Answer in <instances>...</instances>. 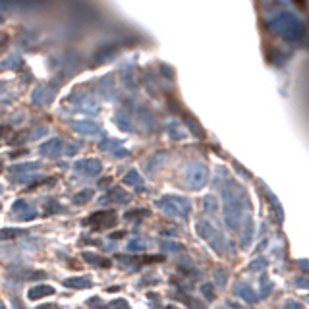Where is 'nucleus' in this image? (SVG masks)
Masks as SVG:
<instances>
[{
  "label": "nucleus",
  "instance_id": "nucleus-14",
  "mask_svg": "<svg viewBox=\"0 0 309 309\" xmlns=\"http://www.w3.org/2000/svg\"><path fill=\"white\" fill-rule=\"evenodd\" d=\"M124 184L126 185H133V187H139V185H143V178L139 176L137 170H129L126 176H124Z\"/></svg>",
  "mask_w": 309,
  "mask_h": 309
},
{
  "label": "nucleus",
  "instance_id": "nucleus-19",
  "mask_svg": "<svg viewBox=\"0 0 309 309\" xmlns=\"http://www.w3.org/2000/svg\"><path fill=\"white\" fill-rule=\"evenodd\" d=\"M201 290H203L205 298H207L209 302H211V300H215V292H213V286H211V284H203V288H201Z\"/></svg>",
  "mask_w": 309,
  "mask_h": 309
},
{
  "label": "nucleus",
  "instance_id": "nucleus-8",
  "mask_svg": "<svg viewBox=\"0 0 309 309\" xmlns=\"http://www.w3.org/2000/svg\"><path fill=\"white\" fill-rule=\"evenodd\" d=\"M55 294V288L53 286H47V284H41V286H33L31 290L27 292V298L29 300H41V298H47V296H53Z\"/></svg>",
  "mask_w": 309,
  "mask_h": 309
},
{
  "label": "nucleus",
  "instance_id": "nucleus-7",
  "mask_svg": "<svg viewBox=\"0 0 309 309\" xmlns=\"http://www.w3.org/2000/svg\"><path fill=\"white\" fill-rule=\"evenodd\" d=\"M101 168H103L101 161H95V159H83V161H77L75 163V170L81 172V174H87V176L99 174Z\"/></svg>",
  "mask_w": 309,
  "mask_h": 309
},
{
  "label": "nucleus",
  "instance_id": "nucleus-10",
  "mask_svg": "<svg viewBox=\"0 0 309 309\" xmlns=\"http://www.w3.org/2000/svg\"><path fill=\"white\" fill-rule=\"evenodd\" d=\"M64 286H68V288H89L91 286V280L89 278H83V276L68 278V280H64Z\"/></svg>",
  "mask_w": 309,
  "mask_h": 309
},
{
  "label": "nucleus",
  "instance_id": "nucleus-20",
  "mask_svg": "<svg viewBox=\"0 0 309 309\" xmlns=\"http://www.w3.org/2000/svg\"><path fill=\"white\" fill-rule=\"evenodd\" d=\"M110 308L112 309H129L126 300H114L112 304H110Z\"/></svg>",
  "mask_w": 309,
  "mask_h": 309
},
{
  "label": "nucleus",
  "instance_id": "nucleus-11",
  "mask_svg": "<svg viewBox=\"0 0 309 309\" xmlns=\"http://www.w3.org/2000/svg\"><path fill=\"white\" fill-rule=\"evenodd\" d=\"M107 201H127V193L124 189H120V187H114L110 193H107L101 199V203H107Z\"/></svg>",
  "mask_w": 309,
  "mask_h": 309
},
{
  "label": "nucleus",
  "instance_id": "nucleus-4",
  "mask_svg": "<svg viewBox=\"0 0 309 309\" xmlns=\"http://www.w3.org/2000/svg\"><path fill=\"white\" fill-rule=\"evenodd\" d=\"M197 232H199V236L203 238L205 242H209L217 251L220 249V247H218V242H222V238L218 234V230H215L209 222H199V224H197Z\"/></svg>",
  "mask_w": 309,
  "mask_h": 309
},
{
  "label": "nucleus",
  "instance_id": "nucleus-15",
  "mask_svg": "<svg viewBox=\"0 0 309 309\" xmlns=\"http://www.w3.org/2000/svg\"><path fill=\"white\" fill-rule=\"evenodd\" d=\"M25 234V230H18V228H4L0 230V240H10V238H18Z\"/></svg>",
  "mask_w": 309,
  "mask_h": 309
},
{
  "label": "nucleus",
  "instance_id": "nucleus-9",
  "mask_svg": "<svg viewBox=\"0 0 309 309\" xmlns=\"http://www.w3.org/2000/svg\"><path fill=\"white\" fill-rule=\"evenodd\" d=\"M14 213H18L21 218H33L35 217V209H31L25 201H18V203H14Z\"/></svg>",
  "mask_w": 309,
  "mask_h": 309
},
{
  "label": "nucleus",
  "instance_id": "nucleus-21",
  "mask_svg": "<svg viewBox=\"0 0 309 309\" xmlns=\"http://www.w3.org/2000/svg\"><path fill=\"white\" fill-rule=\"evenodd\" d=\"M37 309H60L56 304H51V306H41V308H37Z\"/></svg>",
  "mask_w": 309,
  "mask_h": 309
},
{
  "label": "nucleus",
  "instance_id": "nucleus-18",
  "mask_svg": "<svg viewBox=\"0 0 309 309\" xmlns=\"http://www.w3.org/2000/svg\"><path fill=\"white\" fill-rule=\"evenodd\" d=\"M93 193L91 191H83V193H77L75 197H73V203H77V205H83V203H87L89 197H91Z\"/></svg>",
  "mask_w": 309,
  "mask_h": 309
},
{
  "label": "nucleus",
  "instance_id": "nucleus-6",
  "mask_svg": "<svg viewBox=\"0 0 309 309\" xmlns=\"http://www.w3.org/2000/svg\"><path fill=\"white\" fill-rule=\"evenodd\" d=\"M41 153L47 155V157H58V155H64L66 153V143L62 139H51L47 143L41 145Z\"/></svg>",
  "mask_w": 309,
  "mask_h": 309
},
{
  "label": "nucleus",
  "instance_id": "nucleus-17",
  "mask_svg": "<svg viewBox=\"0 0 309 309\" xmlns=\"http://www.w3.org/2000/svg\"><path fill=\"white\" fill-rule=\"evenodd\" d=\"M238 288L242 290V292H238V294H242V296H244L247 302H255V300H257V296H255V294H251V288H247V286H244V284H238Z\"/></svg>",
  "mask_w": 309,
  "mask_h": 309
},
{
  "label": "nucleus",
  "instance_id": "nucleus-13",
  "mask_svg": "<svg viewBox=\"0 0 309 309\" xmlns=\"http://www.w3.org/2000/svg\"><path fill=\"white\" fill-rule=\"evenodd\" d=\"M201 209H203V213H209V215L217 213V211H218V203H217V199H215L213 195H207L205 199L201 201Z\"/></svg>",
  "mask_w": 309,
  "mask_h": 309
},
{
  "label": "nucleus",
  "instance_id": "nucleus-16",
  "mask_svg": "<svg viewBox=\"0 0 309 309\" xmlns=\"http://www.w3.org/2000/svg\"><path fill=\"white\" fill-rule=\"evenodd\" d=\"M73 129H77V131H89V133H95V131H99V127L95 126V122H91V124H87V122H79V124H73Z\"/></svg>",
  "mask_w": 309,
  "mask_h": 309
},
{
  "label": "nucleus",
  "instance_id": "nucleus-1",
  "mask_svg": "<svg viewBox=\"0 0 309 309\" xmlns=\"http://www.w3.org/2000/svg\"><path fill=\"white\" fill-rule=\"evenodd\" d=\"M209 182V168L203 163H191L185 170V184L189 189H201Z\"/></svg>",
  "mask_w": 309,
  "mask_h": 309
},
{
  "label": "nucleus",
  "instance_id": "nucleus-22",
  "mask_svg": "<svg viewBox=\"0 0 309 309\" xmlns=\"http://www.w3.org/2000/svg\"><path fill=\"white\" fill-rule=\"evenodd\" d=\"M0 309H6L4 308V302H2V300H0Z\"/></svg>",
  "mask_w": 309,
  "mask_h": 309
},
{
  "label": "nucleus",
  "instance_id": "nucleus-2",
  "mask_svg": "<svg viewBox=\"0 0 309 309\" xmlns=\"http://www.w3.org/2000/svg\"><path fill=\"white\" fill-rule=\"evenodd\" d=\"M159 207L168 215H176V217L185 218L189 213V201L180 197V195H166L159 201Z\"/></svg>",
  "mask_w": 309,
  "mask_h": 309
},
{
  "label": "nucleus",
  "instance_id": "nucleus-3",
  "mask_svg": "<svg viewBox=\"0 0 309 309\" xmlns=\"http://www.w3.org/2000/svg\"><path fill=\"white\" fill-rule=\"evenodd\" d=\"M118 222V217L114 211H101V213H93L91 217H87L83 220L85 226H91L93 230H107V228H112L116 226Z\"/></svg>",
  "mask_w": 309,
  "mask_h": 309
},
{
  "label": "nucleus",
  "instance_id": "nucleus-5",
  "mask_svg": "<svg viewBox=\"0 0 309 309\" xmlns=\"http://www.w3.org/2000/svg\"><path fill=\"white\" fill-rule=\"evenodd\" d=\"M271 25H273L278 33H282V35H288V31H290V29L294 31L296 27H302V25L292 18V16H286V14H284V16H280V18H276Z\"/></svg>",
  "mask_w": 309,
  "mask_h": 309
},
{
  "label": "nucleus",
  "instance_id": "nucleus-12",
  "mask_svg": "<svg viewBox=\"0 0 309 309\" xmlns=\"http://www.w3.org/2000/svg\"><path fill=\"white\" fill-rule=\"evenodd\" d=\"M83 259H87V261H89L91 265L103 267V269L110 267V261H109V259H105V257H99V255H95V253H89V251H85V253H83Z\"/></svg>",
  "mask_w": 309,
  "mask_h": 309
},
{
  "label": "nucleus",
  "instance_id": "nucleus-23",
  "mask_svg": "<svg viewBox=\"0 0 309 309\" xmlns=\"http://www.w3.org/2000/svg\"><path fill=\"white\" fill-rule=\"evenodd\" d=\"M0 172H2V164H0Z\"/></svg>",
  "mask_w": 309,
  "mask_h": 309
}]
</instances>
